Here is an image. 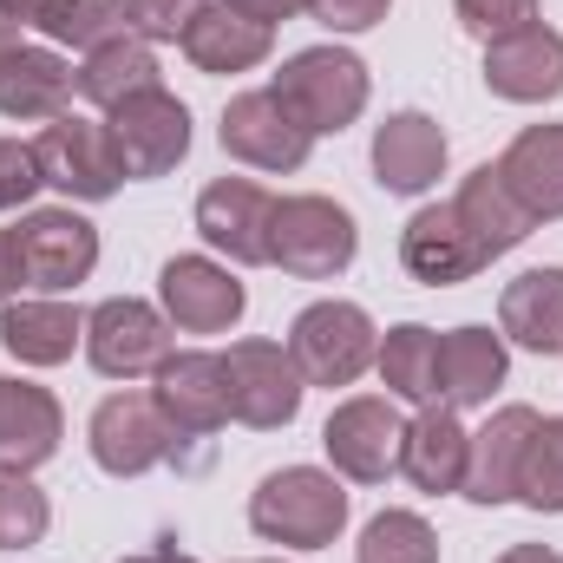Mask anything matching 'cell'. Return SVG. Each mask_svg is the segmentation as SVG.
Returning <instances> with one entry per match:
<instances>
[{
    "label": "cell",
    "instance_id": "cell-1",
    "mask_svg": "<svg viewBox=\"0 0 563 563\" xmlns=\"http://www.w3.org/2000/svg\"><path fill=\"white\" fill-rule=\"evenodd\" d=\"M250 531L282 551H328L347 531V492L341 472L321 465H282L250 492Z\"/></svg>",
    "mask_w": 563,
    "mask_h": 563
},
{
    "label": "cell",
    "instance_id": "cell-2",
    "mask_svg": "<svg viewBox=\"0 0 563 563\" xmlns=\"http://www.w3.org/2000/svg\"><path fill=\"white\" fill-rule=\"evenodd\" d=\"M367 92H374V79H367L361 53H347V46H301L276 73V99L314 139L347 132L367 112Z\"/></svg>",
    "mask_w": 563,
    "mask_h": 563
},
{
    "label": "cell",
    "instance_id": "cell-3",
    "mask_svg": "<svg viewBox=\"0 0 563 563\" xmlns=\"http://www.w3.org/2000/svg\"><path fill=\"white\" fill-rule=\"evenodd\" d=\"M361 256V223L334 197H276L269 223V263L295 282H334Z\"/></svg>",
    "mask_w": 563,
    "mask_h": 563
},
{
    "label": "cell",
    "instance_id": "cell-4",
    "mask_svg": "<svg viewBox=\"0 0 563 563\" xmlns=\"http://www.w3.org/2000/svg\"><path fill=\"white\" fill-rule=\"evenodd\" d=\"M374 347H380V334H374V314L361 301H308L288 328V354H295L301 380L328 387V394L354 387L374 367Z\"/></svg>",
    "mask_w": 563,
    "mask_h": 563
},
{
    "label": "cell",
    "instance_id": "cell-5",
    "mask_svg": "<svg viewBox=\"0 0 563 563\" xmlns=\"http://www.w3.org/2000/svg\"><path fill=\"white\" fill-rule=\"evenodd\" d=\"M33 164H40V177H46L59 197H73V203H106V197H119V184H125V164H119V151H112V132H106L99 119H86V112L46 119L40 139H33Z\"/></svg>",
    "mask_w": 563,
    "mask_h": 563
},
{
    "label": "cell",
    "instance_id": "cell-6",
    "mask_svg": "<svg viewBox=\"0 0 563 563\" xmlns=\"http://www.w3.org/2000/svg\"><path fill=\"white\" fill-rule=\"evenodd\" d=\"M400 445H407V420H400L394 394H354L321 426L328 465L354 485H387L400 472Z\"/></svg>",
    "mask_w": 563,
    "mask_h": 563
},
{
    "label": "cell",
    "instance_id": "cell-7",
    "mask_svg": "<svg viewBox=\"0 0 563 563\" xmlns=\"http://www.w3.org/2000/svg\"><path fill=\"white\" fill-rule=\"evenodd\" d=\"M223 387H230V420L256 426V432H276L301 413V394H308V380H301V367H295V354L282 347V341H230V354H223Z\"/></svg>",
    "mask_w": 563,
    "mask_h": 563
},
{
    "label": "cell",
    "instance_id": "cell-8",
    "mask_svg": "<svg viewBox=\"0 0 563 563\" xmlns=\"http://www.w3.org/2000/svg\"><path fill=\"white\" fill-rule=\"evenodd\" d=\"M13 256H20V282L26 288H46V295H66L99 269V230L59 203V210H26L13 223Z\"/></svg>",
    "mask_w": 563,
    "mask_h": 563
},
{
    "label": "cell",
    "instance_id": "cell-9",
    "mask_svg": "<svg viewBox=\"0 0 563 563\" xmlns=\"http://www.w3.org/2000/svg\"><path fill=\"white\" fill-rule=\"evenodd\" d=\"M86 361L106 380H144L170 361V321L139 295H112L86 314Z\"/></svg>",
    "mask_w": 563,
    "mask_h": 563
},
{
    "label": "cell",
    "instance_id": "cell-10",
    "mask_svg": "<svg viewBox=\"0 0 563 563\" xmlns=\"http://www.w3.org/2000/svg\"><path fill=\"white\" fill-rule=\"evenodd\" d=\"M106 132H112L125 177H170L190 151V112L177 92L151 86V92H132L125 106L106 112Z\"/></svg>",
    "mask_w": 563,
    "mask_h": 563
},
{
    "label": "cell",
    "instance_id": "cell-11",
    "mask_svg": "<svg viewBox=\"0 0 563 563\" xmlns=\"http://www.w3.org/2000/svg\"><path fill=\"white\" fill-rule=\"evenodd\" d=\"M86 439H92L99 472H112V478H144V472H157V465L170 459V445H177V432L164 426L157 400H151V394H139V387L106 394V400L92 407Z\"/></svg>",
    "mask_w": 563,
    "mask_h": 563
},
{
    "label": "cell",
    "instance_id": "cell-12",
    "mask_svg": "<svg viewBox=\"0 0 563 563\" xmlns=\"http://www.w3.org/2000/svg\"><path fill=\"white\" fill-rule=\"evenodd\" d=\"M157 308L177 334H230L250 308V288L217 256H170L157 269Z\"/></svg>",
    "mask_w": 563,
    "mask_h": 563
},
{
    "label": "cell",
    "instance_id": "cell-13",
    "mask_svg": "<svg viewBox=\"0 0 563 563\" xmlns=\"http://www.w3.org/2000/svg\"><path fill=\"white\" fill-rule=\"evenodd\" d=\"M223 151L250 170H301L308 151H314V132L276 99V86H256V92H236L223 106V125H217Z\"/></svg>",
    "mask_w": 563,
    "mask_h": 563
},
{
    "label": "cell",
    "instance_id": "cell-14",
    "mask_svg": "<svg viewBox=\"0 0 563 563\" xmlns=\"http://www.w3.org/2000/svg\"><path fill=\"white\" fill-rule=\"evenodd\" d=\"M269 223H276V197L256 177H217L197 197V236L230 256L236 269H263L269 263Z\"/></svg>",
    "mask_w": 563,
    "mask_h": 563
},
{
    "label": "cell",
    "instance_id": "cell-15",
    "mask_svg": "<svg viewBox=\"0 0 563 563\" xmlns=\"http://www.w3.org/2000/svg\"><path fill=\"white\" fill-rule=\"evenodd\" d=\"M157 413L177 439H210L230 426V387H223V354H203V347H184L157 367V387H151Z\"/></svg>",
    "mask_w": 563,
    "mask_h": 563
},
{
    "label": "cell",
    "instance_id": "cell-16",
    "mask_svg": "<svg viewBox=\"0 0 563 563\" xmlns=\"http://www.w3.org/2000/svg\"><path fill=\"white\" fill-rule=\"evenodd\" d=\"M485 92L505 106H551L563 92V33L531 20L525 33H505L485 46Z\"/></svg>",
    "mask_w": 563,
    "mask_h": 563
},
{
    "label": "cell",
    "instance_id": "cell-17",
    "mask_svg": "<svg viewBox=\"0 0 563 563\" xmlns=\"http://www.w3.org/2000/svg\"><path fill=\"white\" fill-rule=\"evenodd\" d=\"M538 420H544L538 407H498L478 426L472 452H465L459 498H472V505H518V465H525V445H531Z\"/></svg>",
    "mask_w": 563,
    "mask_h": 563
},
{
    "label": "cell",
    "instance_id": "cell-18",
    "mask_svg": "<svg viewBox=\"0 0 563 563\" xmlns=\"http://www.w3.org/2000/svg\"><path fill=\"white\" fill-rule=\"evenodd\" d=\"M445 170V132L426 112H394L374 125V184L387 197H426Z\"/></svg>",
    "mask_w": 563,
    "mask_h": 563
},
{
    "label": "cell",
    "instance_id": "cell-19",
    "mask_svg": "<svg viewBox=\"0 0 563 563\" xmlns=\"http://www.w3.org/2000/svg\"><path fill=\"white\" fill-rule=\"evenodd\" d=\"M511 374V354H505V334L492 328H452L439 334V367H432V387H439V407L465 413V407H492V394L505 387Z\"/></svg>",
    "mask_w": 563,
    "mask_h": 563
},
{
    "label": "cell",
    "instance_id": "cell-20",
    "mask_svg": "<svg viewBox=\"0 0 563 563\" xmlns=\"http://www.w3.org/2000/svg\"><path fill=\"white\" fill-rule=\"evenodd\" d=\"M400 263H407V276L426 282V288H459V282H472L485 269V256H478V243L465 236V223H459L452 203H426V210L407 217V230H400Z\"/></svg>",
    "mask_w": 563,
    "mask_h": 563
},
{
    "label": "cell",
    "instance_id": "cell-21",
    "mask_svg": "<svg viewBox=\"0 0 563 563\" xmlns=\"http://www.w3.org/2000/svg\"><path fill=\"white\" fill-rule=\"evenodd\" d=\"M66 439V413L40 380H0V465L40 472Z\"/></svg>",
    "mask_w": 563,
    "mask_h": 563
},
{
    "label": "cell",
    "instance_id": "cell-22",
    "mask_svg": "<svg viewBox=\"0 0 563 563\" xmlns=\"http://www.w3.org/2000/svg\"><path fill=\"white\" fill-rule=\"evenodd\" d=\"M177 46H184V59H190L197 73H217V79H223V73L263 66V59L276 53V26H263V20H250V13L210 0V7L190 20V33H184Z\"/></svg>",
    "mask_w": 563,
    "mask_h": 563
},
{
    "label": "cell",
    "instance_id": "cell-23",
    "mask_svg": "<svg viewBox=\"0 0 563 563\" xmlns=\"http://www.w3.org/2000/svg\"><path fill=\"white\" fill-rule=\"evenodd\" d=\"M79 341H86V314L59 295H33V301L0 308V347L20 367H59V361H73Z\"/></svg>",
    "mask_w": 563,
    "mask_h": 563
},
{
    "label": "cell",
    "instance_id": "cell-24",
    "mask_svg": "<svg viewBox=\"0 0 563 563\" xmlns=\"http://www.w3.org/2000/svg\"><path fill=\"white\" fill-rule=\"evenodd\" d=\"M465 452H472V432L459 426V413L452 407H420V420H407L400 478L426 498H445V492L465 485Z\"/></svg>",
    "mask_w": 563,
    "mask_h": 563
},
{
    "label": "cell",
    "instance_id": "cell-25",
    "mask_svg": "<svg viewBox=\"0 0 563 563\" xmlns=\"http://www.w3.org/2000/svg\"><path fill=\"white\" fill-rule=\"evenodd\" d=\"M505 190L525 203L531 223H558L563 217V125H525L498 157Z\"/></svg>",
    "mask_w": 563,
    "mask_h": 563
},
{
    "label": "cell",
    "instance_id": "cell-26",
    "mask_svg": "<svg viewBox=\"0 0 563 563\" xmlns=\"http://www.w3.org/2000/svg\"><path fill=\"white\" fill-rule=\"evenodd\" d=\"M73 86H79V73L53 46H20L13 59H0V119L46 125V119L73 112Z\"/></svg>",
    "mask_w": 563,
    "mask_h": 563
},
{
    "label": "cell",
    "instance_id": "cell-27",
    "mask_svg": "<svg viewBox=\"0 0 563 563\" xmlns=\"http://www.w3.org/2000/svg\"><path fill=\"white\" fill-rule=\"evenodd\" d=\"M452 210H459V223H465V236L478 243V256L485 263H498V256H511L538 223L525 217V203L505 190V177H498V164H478L465 184H459V197H452Z\"/></svg>",
    "mask_w": 563,
    "mask_h": 563
},
{
    "label": "cell",
    "instance_id": "cell-28",
    "mask_svg": "<svg viewBox=\"0 0 563 563\" xmlns=\"http://www.w3.org/2000/svg\"><path fill=\"white\" fill-rule=\"evenodd\" d=\"M498 334L531 354H563V269H525L518 282H505Z\"/></svg>",
    "mask_w": 563,
    "mask_h": 563
},
{
    "label": "cell",
    "instance_id": "cell-29",
    "mask_svg": "<svg viewBox=\"0 0 563 563\" xmlns=\"http://www.w3.org/2000/svg\"><path fill=\"white\" fill-rule=\"evenodd\" d=\"M0 13L13 26H40L53 46H79V53L132 33L125 26V0H0Z\"/></svg>",
    "mask_w": 563,
    "mask_h": 563
},
{
    "label": "cell",
    "instance_id": "cell-30",
    "mask_svg": "<svg viewBox=\"0 0 563 563\" xmlns=\"http://www.w3.org/2000/svg\"><path fill=\"white\" fill-rule=\"evenodd\" d=\"M151 86H164V73H157L151 40H139V33H119V40L92 46L86 66H79V99H92L99 112L125 106L132 92H151Z\"/></svg>",
    "mask_w": 563,
    "mask_h": 563
},
{
    "label": "cell",
    "instance_id": "cell-31",
    "mask_svg": "<svg viewBox=\"0 0 563 563\" xmlns=\"http://www.w3.org/2000/svg\"><path fill=\"white\" fill-rule=\"evenodd\" d=\"M374 367H380V387L394 400H413V407H439V387H432V367H439V334L426 321H400L387 328V341L374 347Z\"/></svg>",
    "mask_w": 563,
    "mask_h": 563
},
{
    "label": "cell",
    "instance_id": "cell-32",
    "mask_svg": "<svg viewBox=\"0 0 563 563\" xmlns=\"http://www.w3.org/2000/svg\"><path fill=\"white\" fill-rule=\"evenodd\" d=\"M354 563H439V531L420 511H380V518H367Z\"/></svg>",
    "mask_w": 563,
    "mask_h": 563
},
{
    "label": "cell",
    "instance_id": "cell-33",
    "mask_svg": "<svg viewBox=\"0 0 563 563\" xmlns=\"http://www.w3.org/2000/svg\"><path fill=\"white\" fill-rule=\"evenodd\" d=\"M518 505L531 511H563V420H538L525 465H518Z\"/></svg>",
    "mask_w": 563,
    "mask_h": 563
},
{
    "label": "cell",
    "instance_id": "cell-34",
    "mask_svg": "<svg viewBox=\"0 0 563 563\" xmlns=\"http://www.w3.org/2000/svg\"><path fill=\"white\" fill-rule=\"evenodd\" d=\"M46 525H53V505H46V492L33 485V472H7V465H0V551L40 544Z\"/></svg>",
    "mask_w": 563,
    "mask_h": 563
},
{
    "label": "cell",
    "instance_id": "cell-35",
    "mask_svg": "<svg viewBox=\"0 0 563 563\" xmlns=\"http://www.w3.org/2000/svg\"><path fill=\"white\" fill-rule=\"evenodd\" d=\"M452 20H459L478 46H492V40L531 26V20H538V0H452Z\"/></svg>",
    "mask_w": 563,
    "mask_h": 563
},
{
    "label": "cell",
    "instance_id": "cell-36",
    "mask_svg": "<svg viewBox=\"0 0 563 563\" xmlns=\"http://www.w3.org/2000/svg\"><path fill=\"white\" fill-rule=\"evenodd\" d=\"M203 7H210V0H125V26H132L139 40H151V46H177Z\"/></svg>",
    "mask_w": 563,
    "mask_h": 563
},
{
    "label": "cell",
    "instance_id": "cell-37",
    "mask_svg": "<svg viewBox=\"0 0 563 563\" xmlns=\"http://www.w3.org/2000/svg\"><path fill=\"white\" fill-rule=\"evenodd\" d=\"M40 164H33V144L0 139V210H26V197L40 190Z\"/></svg>",
    "mask_w": 563,
    "mask_h": 563
},
{
    "label": "cell",
    "instance_id": "cell-38",
    "mask_svg": "<svg viewBox=\"0 0 563 563\" xmlns=\"http://www.w3.org/2000/svg\"><path fill=\"white\" fill-rule=\"evenodd\" d=\"M387 7H394V0H308V13H314L328 33H367V26L387 20Z\"/></svg>",
    "mask_w": 563,
    "mask_h": 563
},
{
    "label": "cell",
    "instance_id": "cell-39",
    "mask_svg": "<svg viewBox=\"0 0 563 563\" xmlns=\"http://www.w3.org/2000/svg\"><path fill=\"white\" fill-rule=\"evenodd\" d=\"M223 7H236V13H250V20H263V26L308 13V0H223Z\"/></svg>",
    "mask_w": 563,
    "mask_h": 563
},
{
    "label": "cell",
    "instance_id": "cell-40",
    "mask_svg": "<svg viewBox=\"0 0 563 563\" xmlns=\"http://www.w3.org/2000/svg\"><path fill=\"white\" fill-rule=\"evenodd\" d=\"M26 282H20V256H13V230H0V301H13Z\"/></svg>",
    "mask_w": 563,
    "mask_h": 563
},
{
    "label": "cell",
    "instance_id": "cell-41",
    "mask_svg": "<svg viewBox=\"0 0 563 563\" xmlns=\"http://www.w3.org/2000/svg\"><path fill=\"white\" fill-rule=\"evenodd\" d=\"M498 563H563V558L551 551V544H511Z\"/></svg>",
    "mask_w": 563,
    "mask_h": 563
},
{
    "label": "cell",
    "instance_id": "cell-42",
    "mask_svg": "<svg viewBox=\"0 0 563 563\" xmlns=\"http://www.w3.org/2000/svg\"><path fill=\"white\" fill-rule=\"evenodd\" d=\"M20 46H26V40H20V26H13V20H7V13H0V59H13V53H20Z\"/></svg>",
    "mask_w": 563,
    "mask_h": 563
},
{
    "label": "cell",
    "instance_id": "cell-43",
    "mask_svg": "<svg viewBox=\"0 0 563 563\" xmlns=\"http://www.w3.org/2000/svg\"><path fill=\"white\" fill-rule=\"evenodd\" d=\"M119 563H197V558H184V551H139V558H119Z\"/></svg>",
    "mask_w": 563,
    "mask_h": 563
}]
</instances>
